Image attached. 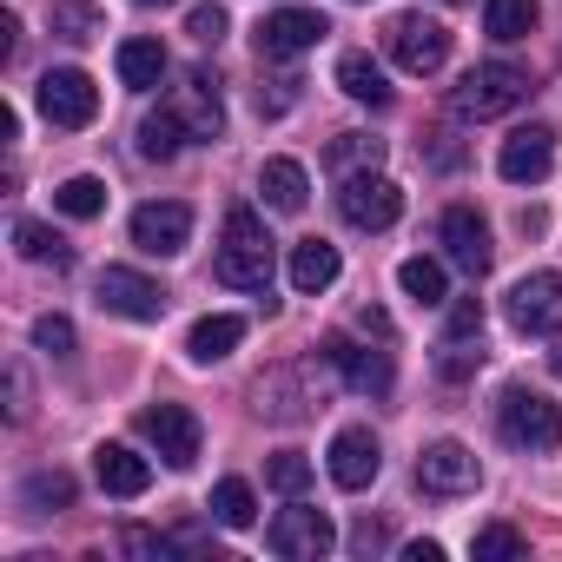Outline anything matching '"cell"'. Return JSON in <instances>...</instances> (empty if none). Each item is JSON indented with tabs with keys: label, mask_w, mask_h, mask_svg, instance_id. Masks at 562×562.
I'll return each instance as SVG.
<instances>
[{
	"label": "cell",
	"mask_w": 562,
	"mask_h": 562,
	"mask_svg": "<svg viewBox=\"0 0 562 562\" xmlns=\"http://www.w3.org/2000/svg\"><path fill=\"white\" fill-rule=\"evenodd\" d=\"M271 265H278V245H271L265 218H258L251 205H232V212H225V245H218V258H212L218 285H232V292H265V285H271Z\"/></svg>",
	"instance_id": "1"
},
{
	"label": "cell",
	"mask_w": 562,
	"mask_h": 562,
	"mask_svg": "<svg viewBox=\"0 0 562 562\" xmlns=\"http://www.w3.org/2000/svg\"><path fill=\"white\" fill-rule=\"evenodd\" d=\"M522 100H529V74H522L516 60H483V67H470V74L457 80V93H450L457 120H503V113H516Z\"/></svg>",
	"instance_id": "2"
},
{
	"label": "cell",
	"mask_w": 562,
	"mask_h": 562,
	"mask_svg": "<svg viewBox=\"0 0 562 562\" xmlns=\"http://www.w3.org/2000/svg\"><path fill=\"white\" fill-rule=\"evenodd\" d=\"M496 430H503V443H516V450H555L562 443V411L542 397V391H529V384H509L503 391V404H496Z\"/></svg>",
	"instance_id": "3"
},
{
	"label": "cell",
	"mask_w": 562,
	"mask_h": 562,
	"mask_svg": "<svg viewBox=\"0 0 562 562\" xmlns=\"http://www.w3.org/2000/svg\"><path fill=\"white\" fill-rule=\"evenodd\" d=\"M338 212H345V225H358V232H384V225H397V212H404V186L384 179L378 166L345 172V186H338Z\"/></svg>",
	"instance_id": "4"
},
{
	"label": "cell",
	"mask_w": 562,
	"mask_h": 562,
	"mask_svg": "<svg viewBox=\"0 0 562 562\" xmlns=\"http://www.w3.org/2000/svg\"><path fill=\"white\" fill-rule=\"evenodd\" d=\"M34 100H41V113H47L54 126H67V133H80V126L100 120V87H93L80 67H47V74L34 80Z\"/></svg>",
	"instance_id": "5"
},
{
	"label": "cell",
	"mask_w": 562,
	"mask_h": 562,
	"mask_svg": "<svg viewBox=\"0 0 562 562\" xmlns=\"http://www.w3.org/2000/svg\"><path fill=\"white\" fill-rule=\"evenodd\" d=\"M325 34H331V21H325L318 8H278V14H265V21L251 27V47H258V60H299V54H312Z\"/></svg>",
	"instance_id": "6"
},
{
	"label": "cell",
	"mask_w": 562,
	"mask_h": 562,
	"mask_svg": "<svg viewBox=\"0 0 562 562\" xmlns=\"http://www.w3.org/2000/svg\"><path fill=\"white\" fill-rule=\"evenodd\" d=\"M265 542H271V555H285V562H318V555H331V549H338V529H331V516H325V509L292 503V509H278V516H271Z\"/></svg>",
	"instance_id": "7"
},
{
	"label": "cell",
	"mask_w": 562,
	"mask_h": 562,
	"mask_svg": "<svg viewBox=\"0 0 562 562\" xmlns=\"http://www.w3.org/2000/svg\"><path fill=\"white\" fill-rule=\"evenodd\" d=\"M503 318H509V331H522V338L555 331V325H562V271H529V278H516L509 299H503Z\"/></svg>",
	"instance_id": "8"
},
{
	"label": "cell",
	"mask_w": 562,
	"mask_h": 562,
	"mask_svg": "<svg viewBox=\"0 0 562 562\" xmlns=\"http://www.w3.org/2000/svg\"><path fill=\"white\" fill-rule=\"evenodd\" d=\"M139 437L159 450L166 470H192L199 463V443H205V430H199V417L186 404H146L139 411Z\"/></svg>",
	"instance_id": "9"
},
{
	"label": "cell",
	"mask_w": 562,
	"mask_h": 562,
	"mask_svg": "<svg viewBox=\"0 0 562 562\" xmlns=\"http://www.w3.org/2000/svg\"><path fill=\"white\" fill-rule=\"evenodd\" d=\"M93 299H100V312L133 318V325L166 318V285H159V278H146V271H126V265H106V271H100Z\"/></svg>",
	"instance_id": "10"
},
{
	"label": "cell",
	"mask_w": 562,
	"mask_h": 562,
	"mask_svg": "<svg viewBox=\"0 0 562 562\" xmlns=\"http://www.w3.org/2000/svg\"><path fill=\"white\" fill-rule=\"evenodd\" d=\"M384 47H391V60L404 67V74H437L443 60H450V27L443 21H424V14H397L391 27H384Z\"/></svg>",
	"instance_id": "11"
},
{
	"label": "cell",
	"mask_w": 562,
	"mask_h": 562,
	"mask_svg": "<svg viewBox=\"0 0 562 562\" xmlns=\"http://www.w3.org/2000/svg\"><path fill=\"white\" fill-rule=\"evenodd\" d=\"M417 483H424L430 496H470V490L483 483V463H476L470 443L437 437V443H424V457H417Z\"/></svg>",
	"instance_id": "12"
},
{
	"label": "cell",
	"mask_w": 562,
	"mask_h": 562,
	"mask_svg": "<svg viewBox=\"0 0 562 562\" xmlns=\"http://www.w3.org/2000/svg\"><path fill=\"white\" fill-rule=\"evenodd\" d=\"M133 245H139L146 258H179V251L192 245V205H179V199L139 205V212H133Z\"/></svg>",
	"instance_id": "13"
},
{
	"label": "cell",
	"mask_w": 562,
	"mask_h": 562,
	"mask_svg": "<svg viewBox=\"0 0 562 562\" xmlns=\"http://www.w3.org/2000/svg\"><path fill=\"white\" fill-rule=\"evenodd\" d=\"M549 166H555V126H516L496 153V172L509 186H536V179H549Z\"/></svg>",
	"instance_id": "14"
},
{
	"label": "cell",
	"mask_w": 562,
	"mask_h": 562,
	"mask_svg": "<svg viewBox=\"0 0 562 562\" xmlns=\"http://www.w3.org/2000/svg\"><path fill=\"white\" fill-rule=\"evenodd\" d=\"M325 470H331V483H338V490H371V483H378V470H384V450H378V437H371L364 424H351V430H338V437H331Z\"/></svg>",
	"instance_id": "15"
},
{
	"label": "cell",
	"mask_w": 562,
	"mask_h": 562,
	"mask_svg": "<svg viewBox=\"0 0 562 562\" xmlns=\"http://www.w3.org/2000/svg\"><path fill=\"white\" fill-rule=\"evenodd\" d=\"M325 364H331V371H338L351 391H364V397H384V391L397 384V378H391V358H384V351H364V345H351L345 331H331V338H325Z\"/></svg>",
	"instance_id": "16"
},
{
	"label": "cell",
	"mask_w": 562,
	"mask_h": 562,
	"mask_svg": "<svg viewBox=\"0 0 562 562\" xmlns=\"http://www.w3.org/2000/svg\"><path fill=\"white\" fill-rule=\"evenodd\" d=\"M172 113L186 120V133H192V139H218V133H225L218 74H212V67H192V74H186V87H179V100H172Z\"/></svg>",
	"instance_id": "17"
},
{
	"label": "cell",
	"mask_w": 562,
	"mask_h": 562,
	"mask_svg": "<svg viewBox=\"0 0 562 562\" xmlns=\"http://www.w3.org/2000/svg\"><path fill=\"white\" fill-rule=\"evenodd\" d=\"M443 251H450V265H463L470 278L490 271V225H483L476 205H450V212H443Z\"/></svg>",
	"instance_id": "18"
},
{
	"label": "cell",
	"mask_w": 562,
	"mask_h": 562,
	"mask_svg": "<svg viewBox=\"0 0 562 562\" xmlns=\"http://www.w3.org/2000/svg\"><path fill=\"white\" fill-rule=\"evenodd\" d=\"M93 476H100L106 496H146L153 490V463L139 450H126V443H100L93 450Z\"/></svg>",
	"instance_id": "19"
},
{
	"label": "cell",
	"mask_w": 562,
	"mask_h": 562,
	"mask_svg": "<svg viewBox=\"0 0 562 562\" xmlns=\"http://www.w3.org/2000/svg\"><path fill=\"white\" fill-rule=\"evenodd\" d=\"M338 271H345L338 245H325V238H305V245H292V292L318 299V292H331V285H338Z\"/></svg>",
	"instance_id": "20"
},
{
	"label": "cell",
	"mask_w": 562,
	"mask_h": 562,
	"mask_svg": "<svg viewBox=\"0 0 562 562\" xmlns=\"http://www.w3.org/2000/svg\"><path fill=\"white\" fill-rule=\"evenodd\" d=\"M113 67H120V87H126V93H153V87L166 80V47L146 41V34H133V41H120Z\"/></svg>",
	"instance_id": "21"
},
{
	"label": "cell",
	"mask_w": 562,
	"mask_h": 562,
	"mask_svg": "<svg viewBox=\"0 0 562 562\" xmlns=\"http://www.w3.org/2000/svg\"><path fill=\"white\" fill-rule=\"evenodd\" d=\"M238 338H245V318L212 312V318H199V325L186 331V358H192V364H218V358L238 351Z\"/></svg>",
	"instance_id": "22"
},
{
	"label": "cell",
	"mask_w": 562,
	"mask_h": 562,
	"mask_svg": "<svg viewBox=\"0 0 562 562\" xmlns=\"http://www.w3.org/2000/svg\"><path fill=\"white\" fill-rule=\"evenodd\" d=\"M258 192H265V205H271V212H305L312 179H305V166H299V159H265Z\"/></svg>",
	"instance_id": "23"
},
{
	"label": "cell",
	"mask_w": 562,
	"mask_h": 562,
	"mask_svg": "<svg viewBox=\"0 0 562 562\" xmlns=\"http://www.w3.org/2000/svg\"><path fill=\"white\" fill-rule=\"evenodd\" d=\"M338 87L358 100V106H391V80L371 54H338Z\"/></svg>",
	"instance_id": "24"
},
{
	"label": "cell",
	"mask_w": 562,
	"mask_h": 562,
	"mask_svg": "<svg viewBox=\"0 0 562 562\" xmlns=\"http://www.w3.org/2000/svg\"><path fill=\"white\" fill-rule=\"evenodd\" d=\"M186 139H192V133H186V120L172 113V100H166L159 113H146V120H139V159H159V166H166V159H179V146H186Z\"/></svg>",
	"instance_id": "25"
},
{
	"label": "cell",
	"mask_w": 562,
	"mask_h": 562,
	"mask_svg": "<svg viewBox=\"0 0 562 562\" xmlns=\"http://www.w3.org/2000/svg\"><path fill=\"white\" fill-rule=\"evenodd\" d=\"M14 251H21L27 265H54V271L74 265V245H67L54 225H41V218H21V225H14Z\"/></svg>",
	"instance_id": "26"
},
{
	"label": "cell",
	"mask_w": 562,
	"mask_h": 562,
	"mask_svg": "<svg viewBox=\"0 0 562 562\" xmlns=\"http://www.w3.org/2000/svg\"><path fill=\"white\" fill-rule=\"evenodd\" d=\"M483 27H490V41H529L536 0H483Z\"/></svg>",
	"instance_id": "27"
},
{
	"label": "cell",
	"mask_w": 562,
	"mask_h": 562,
	"mask_svg": "<svg viewBox=\"0 0 562 562\" xmlns=\"http://www.w3.org/2000/svg\"><path fill=\"white\" fill-rule=\"evenodd\" d=\"M397 285H404V299H417V305H443V299H450L437 258H404V265H397Z\"/></svg>",
	"instance_id": "28"
},
{
	"label": "cell",
	"mask_w": 562,
	"mask_h": 562,
	"mask_svg": "<svg viewBox=\"0 0 562 562\" xmlns=\"http://www.w3.org/2000/svg\"><path fill=\"white\" fill-rule=\"evenodd\" d=\"M54 205H60L67 218H100V212H106V186H100L93 172H74V179L54 186Z\"/></svg>",
	"instance_id": "29"
},
{
	"label": "cell",
	"mask_w": 562,
	"mask_h": 562,
	"mask_svg": "<svg viewBox=\"0 0 562 562\" xmlns=\"http://www.w3.org/2000/svg\"><path fill=\"white\" fill-rule=\"evenodd\" d=\"M21 503H27L34 516L74 509V476H67V470H41V476H27V483H21Z\"/></svg>",
	"instance_id": "30"
},
{
	"label": "cell",
	"mask_w": 562,
	"mask_h": 562,
	"mask_svg": "<svg viewBox=\"0 0 562 562\" xmlns=\"http://www.w3.org/2000/svg\"><path fill=\"white\" fill-rule=\"evenodd\" d=\"M212 516H218L225 529H251V522H258V496H251V483H245V476H225V483L212 490Z\"/></svg>",
	"instance_id": "31"
},
{
	"label": "cell",
	"mask_w": 562,
	"mask_h": 562,
	"mask_svg": "<svg viewBox=\"0 0 562 562\" xmlns=\"http://www.w3.org/2000/svg\"><path fill=\"white\" fill-rule=\"evenodd\" d=\"M54 34L74 41V47H87L100 34V8H93V0H54Z\"/></svg>",
	"instance_id": "32"
},
{
	"label": "cell",
	"mask_w": 562,
	"mask_h": 562,
	"mask_svg": "<svg viewBox=\"0 0 562 562\" xmlns=\"http://www.w3.org/2000/svg\"><path fill=\"white\" fill-rule=\"evenodd\" d=\"M265 483H271L278 496H305V490H312V457H299V450H278V457L265 463Z\"/></svg>",
	"instance_id": "33"
},
{
	"label": "cell",
	"mask_w": 562,
	"mask_h": 562,
	"mask_svg": "<svg viewBox=\"0 0 562 562\" xmlns=\"http://www.w3.org/2000/svg\"><path fill=\"white\" fill-rule=\"evenodd\" d=\"M325 159H331L338 172H364V166H378V159H384V139H371V133H338Z\"/></svg>",
	"instance_id": "34"
},
{
	"label": "cell",
	"mask_w": 562,
	"mask_h": 562,
	"mask_svg": "<svg viewBox=\"0 0 562 562\" xmlns=\"http://www.w3.org/2000/svg\"><path fill=\"white\" fill-rule=\"evenodd\" d=\"M522 549H529V542H522L509 522H483V529L470 536V555H476V562H509V555H522Z\"/></svg>",
	"instance_id": "35"
},
{
	"label": "cell",
	"mask_w": 562,
	"mask_h": 562,
	"mask_svg": "<svg viewBox=\"0 0 562 562\" xmlns=\"http://www.w3.org/2000/svg\"><path fill=\"white\" fill-rule=\"evenodd\" d=\"M225 27H232V21H225V8H218V0L192 8V21H186V34H192V41H205V47H218V41H225Z\"/></svg>",
	"instance_id": "36"
},
{
	"label": "cell",
	"mask_w": 562,
	"mask_h": 562,
	"mask_svg": "<svg viewBox=\"0 0 562 562\" xmlns=\"http://www.w3.org/2000/svg\"><path fill=\"white\" fill-rule=\"evenodd\" d=\"M443 338H483V299H457L443 318Z\"/></svg>",
	"instance_id": "37"
},
{
	"label": "cell",
	"mask_w": 562,
	"mask_h": 562,
	"mask_svg": "<svg viewBox=\"0 0 562 562\" xmlns=\"http://www.w3.org/2000/svg\"><path fill=\"white\" fill-rule=\"evenodd\" d=\"M34 345L54 351V358H74V325H67V318H41V325H34Z\"/></svg>",
	"instance_id": "38"
},
{
	"label": "cell",
	"mask_w": 562,
	"mask_h": 562,
	"mask_svg": "<svg viewBox=\"0 0 562 562\" xmlns=\"http://www.w3.org/2000/svg\"><path fill=\"white\" fill-rule=\"evenodd\" d=\"M292 87H299V80H271V93H265V87H258V113H285V106H292V100H299V93H292Z\"/></svg>",
	"instance_id": "39"
},
{
	"label": "cell",
	"mask_w": 562,
	"mask_h": 562,
	"mask_svg": "<svg viewBox=\"0 0 562 562\" xmlns=\"http://www.w3.org/2000/svg\"><path fill=\"white\" fill-rule=\"evenodd\" d=\"M126 549H133V555H166L172 542H166V536H153V529H126Z\"/></svg>",
	"instance_id": "40"
},
{
	"label": "cell",
	"mask_w": 562,
	"mask_h": 562,
	"mask_svg": "<svg viewBox=\"0 0 562 562\" xmlns=\"http://www.w3.org/2000/svg\"><path fill=\"white\" fill-rule=\"evenodd\" d=\"M351 549H364V555L384 549V529H378V522H358V529H351Z\"/></svg>",
	"instance_id": "41"
},
{
	"label": "cell",
	"mask_w": 562,
	"mask_h": 562,
	"mask_svg": "<svg viewBox=\"0 0 562 562\" xmlns=\"http://www.w3.org/2000/svg\"><path fill=\"white\" fill-rule=\"evenodd\" d=\"M14 41H21V21H14V14H0V60L14 54Z\"/></svg>",
	"instance_id": "42"
},
{
	"label": "cell",
	"mask_w": 562,
	"mask_h": 562,
	"mask_svg": "<svg viewBox=\"0 0 562 562\" xmlns=\"http://www.w3.org/2000/svg\"><path fill=\"white\" fill-rule=\"evenodd\" d=\"M404 562H443V542H411Z\"/></svg>",
	"instance_id": "43"
},
{
	"label": "cell",
	"mask_w": 562,
	"mask_h": 562,
	"mask_svg": "<svg viewBox=\"0 0 562 562\" xmlns=\"http://www.w3.org/2000/svg\"><path fill=\"white\" fill-rule=\"evenodd\" d=\"M358 325H364V331H378V338H391V318H384V312H371V305L358 312Z\"/></svg>",
	"instance_id": "44"
},
{
	"label": "cell",
	"mask_w": 562,
	"mask_h": 562,
	"mask_svg": "<svg viewBox=\"0 0 562 562\" xmlns=\"http://www.w3.org/2000/svg\"><path fill=\"white\" fill-rule=\"evenodd\" d=\"M549 371H555V378H562V345H555V351H549Z\"/></svg>",
	"instance_id": "45"
},
{
	"label": "cell",
	"mask_w": 562,
	"mask_h": 562,
	"mask_svg": "<svg viewBox=\"0 0 562 562\" xmlns=\"http://www.w3.org/2000/svg\"><path fill=\"white\" fill-rule=\"evenodd\" d=\"M139 8H172V0H139Z\"/></svg>",
	"instance_id": "46"
},
{
	"label": "cell",
	"mask_w": 562,
	"mask_h": 562,
	"mask_svg": "<svg viewBox=\"0 0 562 562\" xmlns=\"http://www.w3.org/2000/svg\"><path fill=\"white\" fill-rule=\"evenodd\" d=\"M443 8H457V0H443Z\"/></svg>",
	"instance_id": "47"
}]
</instances>
